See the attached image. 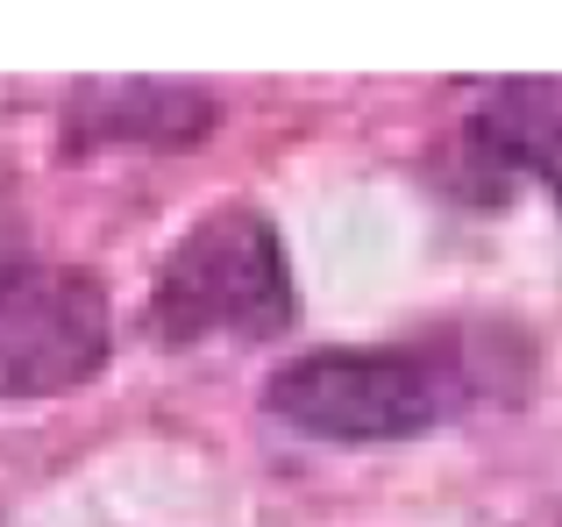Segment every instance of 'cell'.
<instances>
[{
	"instance_id": "4",
	"label": "cell",
	"mask_w": 562,
	"mask_h": 527,
	"mask_svg": "<svg viewBox=\"0 0 562 527\" xmlns=\"http://www.w3.org/2000/svg\"><path fill=\"white\" fill-rule=\"evenodd\" d=\"M477 143L492 150V165L535 171L562 200V86H513L492 114H477Z\"/></svg>"
},
{
	"instance_id": "3",
	"label": "cell",
	"mask_w": 562,
	"mask_h": 527,
	"mask_svg": "<svg viewBox=\"0 0 562 527\" xmlns=\"http://www.w3.org/2000/svg\"><path fill=\"white\" fill-rule=\"evenodd\" d=\"M108 357V306L93 278L36 271L0 285V400L65 392Z\"/></svg>"
},
{
	"instance_id": "1",
	"label": "cell",
	"mask_w": 562,
	"mask_h": 527,
	"mask_svg": "<svg viewBox=\"0 0 562 527\" xmlns=\"http://www.w3.org/2000/svg\"><path fill=\"white\" fill-rule=\"evenodd\" d=\"M292 321V271L257 208H214L186 228L150 300V335L192 349L214 335H278Z\"/></svg>"
},
{
	"instance_id": "2",
	"label": "cell",
	"mask_w": 562,
	"mask_h": 527,
	"mask_svg": "<svg viewBox=\"0 0 562 527\" xmlns=\"http://www.w3.org/2000/svg\"><path fill=\"white\" fill-rule=\"evenodd\" d=\"M271 414L321 442H398L449 414V378L413 349H314L271 378Z\"/></svg>"
}]
</instances>
